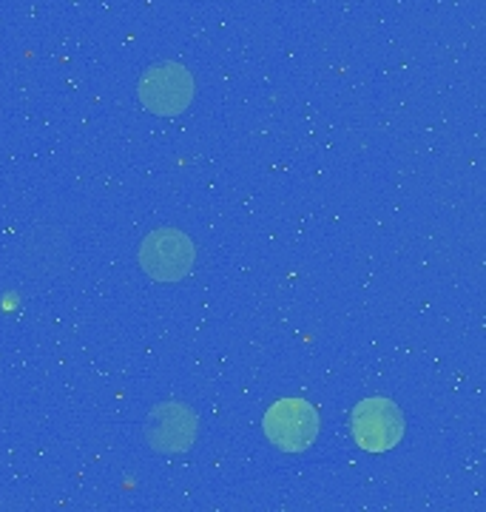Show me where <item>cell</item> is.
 I'll return each instance as SVG.
<instances>
[{
	"label": "cell",
	"instance_id": "cell-4",
	"mask_svg": "<svg viewBox=\"0 0 486 512\" xmlns=\"http://www.w3.org/2000/svg\"><path fill=\"white\" fill-rule=\"evenodd\" d=\"M265 436L282 453H305L319 439L322 419L319 410L305 399H279L265 413Z\"/></svg>",
	"mask_w": 486,
	"mask_h": 512
},
{
	"label": "cell",
	"instance_id": "cell-3",
	"mask_svg": "<svg viewBox=\"0 0 486 512\" xmlns=\"http://www.w3.org/2000/svg\"><path fill=\"white\" fill-rule=\"evenodd\" d=\"M197 92L194 74L188 72L182 63L174 60H162L148 66L137 83V97L145 109L157 117H177L191 106Z\"/></svg>",
	"mask_w": 486,
	"mask_h": 512
},
{
	"label": "cell",
	"instance_id": "cell-2",
	"mask_svg": "<svg viewBox=\"0 0 486 512\" xmlns=\"http://www.w3.org/2000/svg\"><path fill=\"white\" fill-rule=\"evenodd\" d=\"M137 262L154 282H180L194 271L197 245L180 228H154L140 242Z\"/></svg>",
	"mask_w": 486,
	"mask_h": 512
},
{
	"label": "cell",
	"instance_id": "cell-5",
	"mask_svg": "<svg viewBox=\"0 0 486 512\" xmlns=\"http://www.w3.org/2000/svg\"><path fill=\"white\" fill-rule=\"evenodd\" d=\"M143 433L148 447L154 453L180 456V453H188L194 447L199 433V419L188 404L168 399V402H160L151 407Z\"/></svg>",
	"mask_w": 486,
	"mask_h": 512
},
{
	"label": "cell",
	"instance_id": "cell-1",
	"mask_svg": "<svg viewBox=\"0 0 486 512\" xmlns=\"http://www.w3.org/2000/svg\"><path fill=\"white\" fill-rule=\"evenodd\" d=\"M72 239L57 222H35L18 242L15 265L29 282L46 285L69 268Z\"/></svg>",
	"mask_w": 486,
	"mask_h": 512
},
{
	"label": "cell",
	"instance_id": "cell-6",
	"mask_svg": "<svg viewBox=\"0 0 486 512\" xmlns=\"http://www.w3.org/2000/svg\"><path fill=\"white\" fill-rule=\"evenodd\" d=\"M350 430L364 453H387L404 436V416L396 402L373 396L356 404Z\"/></svg>",
	"mask_w": 486,
	"mask_h": 512
}]
</instances>
